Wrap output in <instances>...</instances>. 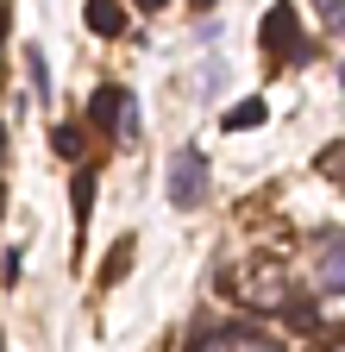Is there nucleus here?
Masks as SVG:
<instances>
[{
	"mask_svg": "<svg viewBox=\"0 0 345 352\" xmlns=\"http://www.w3.org/2000/svg\"><path fill=\"white\" fill-rule=\"evenodd\" d=\"M257 38H264V63H270V69L314 63V38H301L289 0H270V13H264V25H257Z\"/></svg>",
	"mask_w": 345,
	"mask_h": 352,
	"instance_id": "f257e3e1",
	"label": "nucleus"
},
{
	"mask_svg": "<svg viewBox=\"0 0 345 352\" xmlns=\"http://www.w3.org/2000/svg\"><path fill=\"white\" fill-rule=\"evenodd\" d=\"M163 189H169V208H201V201H207V151H195V145L169 151Z\"/></svg>",
	"mask_w": 345,
	"mask_h": 352,
	"instance_id": "f03ea898",
	"label": "nucleus"
},
{
	"mask_svg": "<svg viewBox=\"0 0 345 352\" xmlns=\"http://www.w3.org/2000/svg\"><path fill=\"white\" fill-rule=\"evenodd\" d=\"M82 19H88L95 38H126V13H119V0H88V7H82Z\"/></svg>",
	"mask_w": 345,
	"mask_h": 352,
	"instance_id": "7ed1b4c3",
	"label": "nucleus"
},
{
	"mask_svg": "<svg viewBox=\"0 0 345 352\" xmlns=\"http://www.w3.org/2000/svg\"><path fill=\"white\" fill-rule=\"evenodd\" d=\"M119 107H126V88H95V107H88V126L95 132H119Z\"/></svg>",
	"mask_w": 345,
	"mask_h": 352,
	"instance_id": "20e7f679",
	"label": "nucleus"
},
{
	"mask_svg": "<svg viewBox=\"0 0 345 352\" xmlns=\"http://www.w3.org/2000/svg\"><path fill=\"white\" fill-rule=\"evenodd\" d=\"M19 57H25V76H32V95L51 101V63H45V51H38V44H19Z\"/></svg>",
	"mask_w": 345,
	"mask_h": 352,
	"instance_id": "39448f33",
	"label": "nucleus"
},
{
	"mask_svg": "<svg viewBox=\"0 0 345 352\" xmlns=\"http://www.w3.org/2000/svg\"><path fill=\"white\" fill-rule=\"evenodd\" d=\"M95 183H101V176H95L88 164H75V183H69V201H75V220H88V214H95Z\"/></svg>",
	"mask_w": 345,
	"mask_h": 352,
	"instance_id": "423d86ee",
	"label": "nucleus"
},
{
	"mask_svg": "<svg viewBox=\"0 0 345 352\" xmlns=\"http://www.w3.org/2000/svg\"><path fill=\"white\" fill-rule=\"evenodd\" d=\"M264 120H270V101H245V107H233L220 126H226V132H251V126H264Z\"/></svg>",
	"mask_w": 345,
	"mask_h": 352,
	"instance_id": "0eeeda50",
	"label": "nucleus"
},
{
	"mask_svg": "<svg viewBox=\"0 0 345 352\" xmlns=\"http://www.w3.org/2000/svg\"><path fill=\"white\" fill-rule=\"evenodd\" d=\"M320 283H326V296H339V233H326V252H320Z\"/></svg>",
	"mask_w": 345,
	"mask_h": 352,
	"instance_id": "6e6552de",
	"label": "nucleus"
},
{
	"mask_svg": "<svg viewBox=\"0 0 345 352\" xmlns=\"http://www.w3.org/2000/svg\"><path fill=\"white\" fill-rule=\"evenodd\" d=\"M51 145H57L63 164H82V132H75V126H57V132H51Z\"/></svg>",
	"mask_w": 345,
	"mask_h": 352,
	"instance_id": "1a4fd4ad",
	"label": "nucleus"
},
{
	"mask_svg": "<svg viewBox=\"0 0 345 352\" xmlns=\"http://www.w3.org/2000/svg\"><path fill=\"white\" fill-rule=\"evenodd\" d=\"M314 7H320V25H326V32H339V0H314Z\"/></svg>",
	"mask_w": 345,
	"mask_h": 352,
	"instance_id": "9d476101",
	"label": "nucleus"
},
{
	"mask_svg": "<svg viewBox=\"0 0 345 352\" xmlns=\"http://www.w3.org/2000/svg\"><path fill=\"white\" fill-rule=\"evenodd\" d=\"M189 7H195V13H213V7H220V0H189Z\"/></svg>",
	"mask_w": 345,
	"mask_h": 352,
	"instance_id": "9b49d317",
	"label": "nucleus"
},
{
	"mask_svg": "<svg viewBox=\"0 0 345 352\" xmlns=\"http://www.w3.org/2000/svg\"><path fill=\"white\" fill-rule=\"evenodd\" d=\"M139 7H145V13H163V7H169V0H139Z\"/></svg>",
	"mask_w": 345,
	"mask_h": 352,
	"instance_id": "f8f14e48",
	"label": "nucleus"
}]
</instances>
